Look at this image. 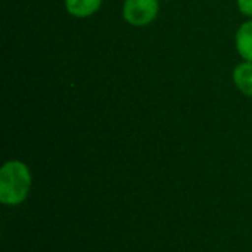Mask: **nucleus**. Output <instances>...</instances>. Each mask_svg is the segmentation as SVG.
I'll return each mask as SVG.
<instances>
[{
    "label": "nucleus",
    "mask_w": 252,
    "mask_h": 252,
    "mask_svg": "<svg viewBox=\"0 0 252 252\" xmlns=\"http://www.w3.org/2000/svg\"><path fill=\"white\" fill-rule=\"evenodd\" d=\"M31 173L21 161H7L0 170V201L6 205H18L28 196Z\"/></svg>",
    "instance_id": "f257e3e1"
},
{
    "label": "nucleus",
    "mask_w": 252,
    "mask_h": 252,
    "mask_svg": "<svg viewBox=\"0 0 252 252\" xmlns=\"http://www.w3.org/2000/svg\"><path fill=\"white\" fill-rule=\"evenodd\" d=\"M102 0H65V6L69 15L77 18L92 16L99 10Z\"/></svg>",
    "instance_id": "20e7f679"
},
{
    "label": "nucleus",
    "mask_w": 252,
    "mask_h": 252,
    "mask_svg": "<svg viewBox=\"0 0 252 252\" xmlns=\"http://www.w3.org/2000/svg\"><path fill=\"white\" fill-rule=\"evenodd\" d=\"M238 7L244 15L252 16V0H238Z\"/></svg>",
    "instance_id": "423d86ee"
},
{
    "label": "nucleus",
    "mask_w": 252,
    "mask_h": 252,
    "mask_svg": "<svg viewBox=\"0 0 252 252\" xmlns=\"http://www.w3.org/2000/svg\"><path fill=\"white\" fill-rule=\"evenodd\" d=\"M158 10V0H126L123 15L128 24L134 27H143L157 18Z\"/></svg>",
    "instance_id": "f03ea898"
},
{
    "label": "nucleus",
    "mask_w": 252,
    "mask_h": 252,
    "mask_svg": "<svg viewBox=\"0 0 252 252\" xmlns=\"http://www.w3.org/2000/svg\"><path fill=\"white\" fill-rule=\"evenodd\" d=\"M236 49L247 62H252V21L242 24L238 30Z\"/></svg>",
    "instance_id": "7ed1b4c3"
},
{
    "label": "nucleus",
    "mask_w": 252,
    "mask_h": 252,
    "mask_svg": "<svg viewBox=\"0 0 252 252\" xmlns=\"http://www.w3.org/2000/svg\"><path fill=\"white\" fill-rule=\"evenodd\" d=\"M233 81L236 87L247 96L252 97V62H244L233 71Z\"/></svg>",
    "instance_id": "39448f33"
}]
</instances>
